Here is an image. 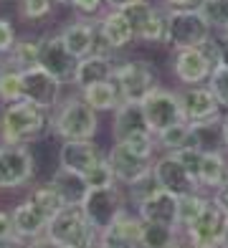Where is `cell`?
<instances>
[{"label": "cell", "instance_id": "cell-1", "mask_svg": "<svg viewBox=\"0 0 228 248\" xmlns=\"http://www.w3.org/2000/svg\"><path fill=\"white\" fill-rule=\"evenodd\" d=\"M51 132V109H43L28 99L3 107L0 114V142L33 144Z\"/></svg>", "mask_w": 228, "mask_h": 248}, {"label": "cell", "instance_id": "cell-2", "mask_svg": "<svg viewBox=\"0 0 228 248\" xmlns=\"http://www.w3.org/2000/svg\"><path fill=\"white\" fill-rule=\"evenodd\" d=\"M99 132V111H94L81 94L64 96L51 109V134L61 142L74 140H94Z\"/></svg>", "mask_w": 228, "mask_h": 248}, {"label": "cell", "instance_id": "cell-3", "mask_svg": "<svg viewBox=\"0 0 228 248\" xmlns=\"http://www.w3.org/2000/svg\"><path fill=\"white\" fill-rule=\"evenodd\" d=\"M155 157H157V142L152 137L142 142H112L107 162L114 177H117V183L124 187L134 180H140L142 175L152 172Z\"/></svg>", "mask_w": 228, "mask_h": 248}, {"label": "cell", "instance_id": "cell-4", "mask_svg": "<svg viewBox=\"0 0 228 248\" xmlns=\"http://www.w3.org/2000/svg\"><path fill=\"white\" fill-rule=\"evenodd\" d=\"M215 69H218V43H215V36H211L203 46L173 48V53H170V74L180 81V86L208 84V78Z\"/></svg>", "mask_w": 228, "mask_h": 248}, {"label": "cell", "instance_id": "cell-5", "mask_svg": "<svg viewBox=\"0 0 228 248\" xmlns=\"http://www.w3.org/2000/svg\"><path fill=\"white\" fill-rule=\"evenodd\" d=\"M46 235L59 241L64 248H97L99 231L89 223L81 205H64L49 220Z\"/></svg>", "mask_w": 228, "mask_h": 248}, {"label": "cell", "instance_id": "cell-6", "mask_svg": "<svg viewBox=\"0 0 228 248\" xmlns=\"http://www.w3.org/2000/svg\"><path fill=\"white\" fill-rule=\"evenodd\" d=\"M114 81L119 86L122 101H140L160 86V74L147 59H119L114 66Z\"/></svg>", "mask_w": 228, "mask_h": 248}, {"label": "cell", "instance_id": "cell-7", "mask_svg": "<svg viewBox=\"0 0 228 248\" xmlns=\"http://www.w3.org/2000/svg\"><path fill=\"white\" fill-rule=\"evenodd\" d=\"M122 13L127 16L134 41L147 43V46H160L167 38V10L160 8L150 0H140L127 8H122Z\"/></svg>", "mask_w": 228, "mask_h": 248}, {"label": "cell", "instance_id": "cell-8", "mask_svg": "<svg viewBox=\"0 0 228 248\" xmlns=\"http://www.w3.org/2000/svg\"><path fill=\"white\" fill-rule=\"evenodd\" d=\"M213 36V28L200 10H167V38L170 48H193L203 46Z\"/></svg>", "mask_w": 228, "mask_h": 248}, {"label": "cell", "instance_id": "cell-9", "mask_svg": "<svg viewBox=\"0 0 228 248\" xmlns=\"http://www.w3.org/2000/svg\"><path fill=\"white\" fill-rule=\"evenodd\" d=\"M33 175H36V157L28 144L0 142V190L31 185Z\"/></svg>", "mask_w": 228, "mask_h": 248}, {"label": "cell", "instance_id": "cell-10", "mask_svg": "<svg viewBox=\"0 0 228 248\" xmlns=\"http://www.w3.org/2000/svg\"><path fill=\"white\" fill-rule=\"evenodd\" d=\"M81 208L86 213L89 223L101 233L107 231L109 225L117 220V216L122 210L130 208L127 202V193H124L122 185H114V187H97V190H89Z\"/></svg>", "mask_w": 228, "mask_h": 248}, {"label": "cell", "instance_id": "cell-11", "mask_svg": "<svg viewBox=\"0 0 228 248\" xmlns=\"http://www.w3.org/2000/svg\"><path fill=\"white\" fill-rule=\"evenodd\" d=\"M140 104H142L145 119H147V124H150L152 134L173 127V124H178V122H185L182 119V109H180L178 89H167V86L160 84L155 92H150L140 101Z\"/></svg>", "mask_w": 228, "mask_h": 248}, {"label": "cell", "instance_id": "cell-12", "mask_svg": "<svg viewBox=\"0 0 228 248\" xmlns=\"http://www.w3.org/2000/svg\"><path fill=\"white\" fill-rule=\"evenodd\" d=\"M226 225H228V213L221 205H215L211 198L205 210L200 213V218L182 231V238L195 248H223Z\"/></svg>", "mask_w": 228, "mask_h": 248}, {"label": "cell", "instance_id": "cell-13", "mask_svg": "<svg viewBox=\"0 0 228 248\" xmlns=\"http://www.w3.org/2000/svg\"><path fill=\"white\" fill-rule=\"evenodd\" d=\"M79 59L66 48L61 33H51V36L38 38V66L43 71L56 76L61 84H74Z\"/></svg>", "mask_w": 228, "mask_h": 248}, {"label": "cell", "instance_id": "cell-14", "mask_svg": "<svg viewBox=\"0 0 228 248\" xmlns=\"http://www.w3.org/2000/svg\"><path fill=\"white\" fill-rule=\"evenodd\" d=\"M180 109H182V119L188 124H198V122H211L226 117V111L221 107V101L215 99L213 89L208 84H198V86H180Z\"/></svg>", "mask_w": 228, "mask_h": 248}, {"label": "cell", "instance_id": "cell-15", "mask_svg": "<svg viewBox=\"0 0 228 248\" xmlns=\"http://www.w3.org/2000/svg\"><path fill=\"white\" fill-rule=\"evenodd\" d=\"M152 175L157 177L160 187L167 190V193H173V195H178V198L198 193V190H200L198 180L185 170V165H182L173 152H163V155L155 157Z\"/></svg>", "mask_w": 228, "mask_h": 248}, {"label": "cell", "instance_id": "cell-16", "mask_svg": "<svg viewBox=\"0 0 228 248\" xmlns=\"http://www.w3.org/2000/svg\"><path fill=\"white\" fill-rule=\"evenodd\" d=\"M112 114V142H142L155 137L145 119L142 104H137V101H122Z\"/></svg>", "mask_w": 228, "mask_h": 248}, {"label": "cell", "instance_id": "cell-17", "mask_svg": "<svg viewBox=\"0 0 228 248\" xmlns=\"http://www.w3.org/2000/svg\"><path fill=\"white\" fill-rule=\"evenodd\" d=\"M20 76H23V99H28L43 109H53L64 99L61 96L64 84L56 76H51L49 71H43L41 66L23 69Z\"/></svg>", "mask_w": 228, "mask_h": 248}, {"label": "cell", "instance_id": "cell-18", "mask_svg": "<svg viewBox=\"0 0 228 248\" xmlns=\"http://www.w3.org/2000/svg\"><path fill=\"white\" fill-rule=\"evenodd\" d=\"M104 152L94 140H74V142H61L59 147V167H66L71 172L86 175L97 162L104 160Z\"/></svg>", "mask_w": 228, "mask_h": 248}, {"label": "cell", "instance_id": "cell-19", "mask_svg": "<svg viewBox=\"0 0 228 248\" xmlns=\"http://www.w3.org/2000/svg\"><path fill=\"white\" fill-rule=\"evenodd\" d=\"M94 23H97L99 36L107 41V46L114 53H119V51H124L127 46H132V43H134L132 26H130V20H127V16H124L122 10L107 8L99 18H94Z\"/></svg>", "mask_w": 228, "mask_h": 248}, {"label": "cell", "instance_id": "cell-20", "mask_svg": "<svg viewBox=\"0 0 228 248\" xmlns=\"http://www.w3.org/2000/svg\"><path fill=\"white\" fill-rule=\"evenodd\" d=\"M61 38L66 43V48L71 51L76 59H86L94 53V43H97V23L94 18H79L71 20L61 28Z\"/></svg>", "mask_w": 228, "mask_h": 248}, {"label": "cell", "instance_id": "cell-21", "mask_svg": "<svg viewBox=\"0 0 228 248\" xmlns=\"http://www.w3.org/2000/svg\"><path fill=\"white\" fill-rule=\"evenodd\" d=\"M190 147H195V150H200V152H226V155H228L226 117L211 119V122L190 124Z\"/></svg>", "mask_w": 228, "mask_h": 248}, {"label": "cell", "instance_id": "cell-22", "mask_svg": "<svg viewBox=\"0 0 228 248\" xmlns=\"http://www.w3.org/2000/svg\"><path fill=\"white\" fill-rule=\"evenodd\" d=\"M117 61L119 59H114V56H97V53L86 56V59H79L76 74H74V86L81 92V89H86L91 84L107 81V78L114 76V66H117Z\"/></svg>", "mask_w": 228, "mask_h": 248}, {"label": "cell", "instance_id": "cell-23", "mask_svg": "<svg viewBox=\"0 0 228 248\" xmlns=\"http://www.w3.org/2000/svg\"><path fill=\"white\" fill-rule=\"evenodd\" d=\"M137 216L142 220H150V223H165V225H178V195L167 193V190H160L155 193L150 200L140 202V205L134 208Z\"/></svg>", "mask_w": 228, "mask_h": 248}, {"label": "cell", "instance_id": "cell-24", "mask_svg": "<svg viewBox=\"0 0 228 248\" xmlns=\"http://www.w3.org/2000/svg\"><path fill=\"white\" fill-rule=\"evenodd\" d=\"M13 213V225H16V235L23 241H31V238H38V235L46 233L49 228V218L33 205L31 200H23L10 210Z\"/></svg>", "mask_w": 228, "mask_h": 248}, {"label": "cell", "instance_id": "cell-25", "mask_svg": "<svg viewBox=\"0 0 228 248\" xmlns=\"http://www.w3.org/2000/svg\"><path fill=\"white\" fill-rule=\"evenodd\" d=\"M228 180V155L226 152H203L198 167V185L203 193H213Z\"/></svg>", "mask_w": 228, "mask_h": 248}, {"label": "cell", "instance_id": "cell-26", "mask_svg": "<svg viewBox=\"0 0 228 248\" xmlns=\"http://www.w3.org/2000/svg\"><path fill=\"white\" fill-rule=\"evenodd\" d=\"M49 183L59 190V195L64 198L66 205H81L86 193H89V185H86V177L71 172L66 167H56V172L51 175Z\"/></svg>", "mask_w": 228, "mask_h": 248}, {"label": "cell", "instance_id": "cell-27", "mask_svg": "<svg viewBox=\"0 0 228 248\" xmlns=\"http://www.w3.org/2000/svg\"><path fill=\"white\" fill-rule=\"evenodd\" d=\"M84 96V101L94 109V111H114L119 104H122V94H119V86L114 81V76L107 78V81H99V84H91L86 89L79 92Z\"/></svg>", "mask_w": 228, "mask_h": 248}, {"label": "cell", "instance_id": "cell-28", "mask_svg": "<svg viewBox=\"0 0 228 248\" xmlns=\"http://www.w3.org/2000/svg\"><path fill=\"white\" fill-rule=\"evenodd\" d=\"M180 241H182V231L175 228V225L142 220V235H140L142 248H175Z\"/></svg>", "mask_w": 228, "mask_h": 248}, {"label": "cell", "instance_id": "cell-29", "mask_svg": "<svg viewBox=\"0 0 228 248\" xmlns=\"http://www.w3.org/2000/svg\"><path fill=\"white\" fill-rule=\"evenodd\" d=\"M26 200H31L33 205H36L46 218H53L56 213H59L66 202H64V198L59 195V190H56L51 183H38V185H31V190H28V195H26Z\"/></svg>", "mask_w": 228, "mask_h": 248}, {"label": "cell", "instance_id": "cell-30", "mask_svg": "<svg viewBox=\"0 0 228 248\" xmlns=\"http://www.w3.org/2000/svg\"><path fill=\"white\" fill-rule=\"evenodd\" d=\"M3 63L13 66V69L23 71V69H31V66H38V38H18L16 46L10 48L8 56L0 59Z\"/></svg>", "mask_w": 228, "mask_h": 248}, {"label": "cell", "instance_id": "cell-31", "mask_svg": "<svg viewBox=\"0 0 228 248\" xmlns=\"http://www.w3.org/2000/svg\"><path fill=\"white\" fill-rule=\"evenodd\" d=\"M208 200H211V195L203 193V190L178 198V225H180V231H185L188 225H193L200 218V213L205 210Z\"/></svg>", "mask_w": 228, "mask_h": 248}, {"label": "cell", "instance_id": "cell-32", "mask_svg": "<svg viewBox=\"0 0 228 248\" xmlns=\"http://www.w3.org/2000/svg\"><path fill=\"white\" fill-rule=\"evenodd\" d=\"M155 142H157V150H163V152H180V150L190 147V124L178 122L173 127L157 132Z\"/></svg>", "mask_w": 228, "mask_h": 248}, {"label": "cell", "instance_id": "cell-33", "mask_svg": "<svg viewBox=\"0 0 228 248\" xmlns=\"http://www.w3.org/2000/svg\"><path fill=\"white\" fill-rule=\"evenodd\" d=\"M23 99V76L18 69L0 61V101L3 104H13Z\"/></svg>", "mask_w": 228, "mask_h": 248}, {"label": "cell", "instance_id": "cell-34", "mask_svg": "<svg viewBox=\"0 0 228 248\" xmlns=\"http://www.w3.org/2000/svg\"><path fill=\"white\" fill-rule=\"evenodd\" d=\"M160 183H157V177L152 175V172H147V175H142L140 180H134V183H130V185H124V193H127V202H130V208H137L140 202H145V200H150L155 193H160Z\"/></svg>", "mask_w": 228, "mask_h": 248}, {"label": "cell", "instance_id": "cell-35", "mask_svg": "<svg viewBox=\"0 0 228 248\" xmlns=\"http://www.w3.org/2000/svg\"><path fill=\"white\" fill-rule=\"evenodd\" d=\"M198 10L208 20L213 33H223L228 28V0H203V5Z\"/></svg>", "mask_w": 228, "mask_h": 248}, {"label": "cell", "instance_id": "cell-36", "mask_svg": "<svg viewBox=\"0 0 228 248\" xmlns=\"http://www.w3.org/2000/svg\"><path fill=\"white\" fill-rule=\"evenodd\" d=\"M56 0H16L18 16L26 20V23H38V20H46L53 13Z\"/></svg>", "mask_w": 228, "mask_h": 248}, {"label": "cell", "instance_id": "cell-37", "mask_svg": "<svg viewBox=\"0 0 228 248\" xmlns=\"http://www.w3.org/2000/svg\"><path fill=\"white\" fill-rule=\"evenodd\" d=\"M86 177V185H89V190H97V187H114V185H119L117 183V177H114V172H112V167H109V162H107V157L101 162H97L91 170L84 175Z\"/></svg>", "mask_w": 228, "mask_h": 248}, {"label": "cell", "instance_id": "cell-38", "mask_svg": "<svg viewBox=\"0 0 228 248\" xmlns=\"http://www.w3.org/2000/svg\"><path fill=\"white\" fill-rule=\"evenodd\" d=\"M97 248H142V243H140V238H134V235H127V233H119L114 228H107V231L99 233Z\"/></svg>", "mask_w": 228, "mask_h": 248}, {"label": "cell", "instance_id": "cell-39", "mask_svg": "<svg viewBox=\"0 0 228 248\" xmlns=\"http://www.w3.org/2000/svg\"><path fill=\"white\" fill-rule=\"evenodd\" d=\"M208 86L213 89L215 99L221 101L223 111L228 114V66H218V69H215V71L211 74V78H208Z\"/></svg>", "mask_w": 228, "mask_h": 248}, {"label": "cell", "instance_id": "cell-40", "mask_svg": "<svg viewBox=\"0 0 228 248\" xmlns=\"http://www.w3.org/2000/svg\"><path fill=\"white\" fill-rule=\"evenodd\" d=\"M16 41H18L16 26L10 23L8 18H0V59L10 53V48L16 46Z\"/></svg>", "mask_w": 228, "mask_h": 248}, {"label": "cell", "instance_id": "cell-41", "mask_svg": "<svg viewBox=\"0 0 228 248\" xmlns=\"http://www.w3.org/2000/svg\"><path fill=\"white\" fill-rule=\"evenodd\" d=\"M107 3L104 0H71V8L79 18H94V16H101V8Z\"/></svg>", "mask_w": 228, "mask_h": 248}, {"label": "cell", "instance_id": "cell-42", "mask_svg": "<svg viewBox=\"0 0 228 248\" xmlns=\"http://www.w3.org/2000/svg\"><path fill=\"white\" fill-rule=\"evenodd\" d=\"M178 160L185 165V170L198 180V167H200V160H203V152L195 150V147H185V150H180V152H173Z\"/></svg>", "mask_w": 228, "mask_h": 248}, {"label": "cell", "instance_id": "cell-43", "mask_svg": "<svg viewBox=\"0 0 228 248\" xmlns=\"http://www.w3.org/2000/svg\"><path fill=\"white\" fill-rule=\"evenodd\" d=\"M165 10H198L203 0H160Z\"/></svg>", "mask_w": 228, "mask_h": 248}, {"label": "cell", "instance_id": "cell-44", "mask_svg": "<svg viewBox=\"0 0 228 248\" xmlns=\"http://www.w3.org/2000/svg\"><path fill=\"white\" fill-rule=\"evenodd\" d=\"M13 235H16L13 213H10V210H0V241H3V238H13Z\"/></svg>", "mask_w": 228, "mask_h": 248}, {"label": "cell", "instance_id": "cell-45", "mask_svg": "<svg viewBox=\"0 0 228 248\" xmlns=\"http://www.w3.org/2000/svg\"><path fill=\"white\" fill-rule=\"evenodd\" d=\"M218 43V66H228V33H213Z\"/></svg>", "mask_w": 228, "mask_h": 248}, {"label": "cell", "instance_id": "cell-46", "mask_svg": "<svg viewBox=\"0 0 228 248\" xmlns=\"http://www.w3.org/2000/svg\"><path fill=\"white\" fill-rule=\"evenodd\" d=\"M26 248H64L59 241H53V238H49V235H38V238H31V241H26Z\"/></svg>", "mask_w": 228, "mask_h": 248}, {"label": "cell", "instance_id": "cell-47", "mask_svg": "<svg viewBox=\"0 0 228 248\" xmlns=\"http://www.w3.org/2000/svg\"><path fill=\"white\" fill-rule=\"evenodd\" d=\"M211 198H213L215 205H221V208L228 213V180H226V183H223L221 187H215V190H213Z\"/></svg>", "mask_w": 228, "mask_h": 248}, {"label": "cell", "instance_id": "cell-48", "mask_svg": "<svg viewBox=\"0 0 228 248\" xmlns=\"http://www.w3.org/2000/svg\"><path fill=\"white\" fill-rule=\"evenodd\" d=\"M0 248H26V241L13 235V238H3L0 241Z\"/></svg>", "mask_w": 228, "mask_h": 248}, {"label": "cell", "instance_id": "cell-49", "mask_svg": "<svg viewBox=\"0 0 228 248\" xmlns=\"http://www.w3.org/2000/svg\"><path fill=\"white\" fill-rule=\"evenodd\" d=\"M107 8H114V10H122V8H127L132 3H140V0H104Z\"/></svg>", "mask_w": 228, "mask_h": 248}, {"label": "cell", "instance_id": "cell-50", "mask_svg": "<svg viewBox=\"0 0 228 248\" xmlns=\"http://www.w3.org/2000/svg\"><path fill=\"white\" fill-rule=\"evenodd\" d=\"M175 248H195V246H190V243H188V241H185V238H182V241H180V243H178V246H175Z\"/></svg>", "mask_w": 228, "mask_h": 248}, {"label": "cell", "instance_id": "cell-51", "mask_svg": "<svg viewBox=\"0 0 228 248\" xmlns=\"http://www.w3.org/2000/svg\"><path fill=\"white\" fill-rule=\"evenodd\" d=\"M223 248H228V225H226V235H223Z\"/></svg>", "mask_w": 228, "mask_h": 248}, {"label": "cell", "instance_id": "cell-52", "mask_svg": "<svg viewBox=\"0 0 228 248\" xmlns=\"http://www.w3.org/2000/svg\"><path fill=\"white\" fill-rule=\"evenodd\" d=\"M59 5H71V0H56Z\"/></svg>", "mask_w": 228, "mask_h": 248}, {"label": "cell", "instance_id": "cell-53", "mask_svg": "<svg viewBox=\"0 0 228 248\" xmlns=\"http://www.w3.org/2000/svg\"><path fill=\"white\" fill-rule=\"evenodd\" d=\"M226 142H228V114H226Z\"/></svg>", "mask_w": 228, "mask_h": 248}, {"label": "cell", "instance_id": "cell-54", "mask_svg": "<svg viewBox=\"0 0 228 248\" xmlns=\"http://www.w3.org/2000/svg\"><path fill=\"white\" fill-rule=\"evenodd\" d=\"M0 114H3V101H0Z\"/></svg>", "mask_w": 228, "mask_h": 248}, {"label": "cell", "instance_id": "cell-55", "mask_svg": "<svg viewBox=\"0 0 228 248\" xmlns=\"http://www.w3.org/2000/svg\"><path fill=\"white\" fill-rule=\"evenodd\" d=\"M0 3H10V0H0ZM13 3H16V0H13Z\"/></svg>", "mask_w": 228, "mask_h": 248}, {"label": "cell", "instance_id": "cell-56", "mask_svg": "<svg viewBox=\"0 0 228 248\" xmlns=\"http://www.w3.org/2000/svg\"><path fill=\"white\" fill-rule=\"evenodd\" d=\"M223 33H228V28H226V31H223Z\"/></svg>", "mask_w": 228, "mask_h": 248}]
</instances>
